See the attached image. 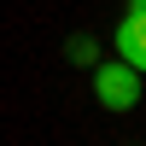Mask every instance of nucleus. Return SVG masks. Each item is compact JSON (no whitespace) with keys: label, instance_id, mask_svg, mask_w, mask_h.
<instances>
[{"label":"nucleus","instance_id":"f257e3e1","mask_svg":"<svg viewBox=\"0 0 146 146\" xmlns=\"http://www.w3.org/2000/svg\"><path fill=\"white\" fill-rule=\"evenodd\" d=\"M94 100L105 111H135L140 105V70H129L123 58H100L94 64Z\"/></svg>","mask_w":146,"mask_h":146},{"label":"nucleus","instance_id":"f03ea898","mask_svg":"<svg viewBox=\"0 0 146 146\" xmlns=\"http://www.w3.org/2000/svg\"><path fill=\"white\" fill-rule=\"evenodd\" d=\"M117 58L146 76V6H140V0H129L123 23H117Z\"/></svg>","mask_w":146,"mask_h":146},{"label":"nucleus","instance_id":"7ed1b4c3","mask_svg":"<svg viewBox=\"0 0 146 146\" xmlns=\"http://www.w3.org/2000/svg\"><path fill=\"white\" fill-rule=\"evenodd\" d=\"M64 53H70V64H100V41H94V35H70V41H64Z\"/></svg>","mask_w":146,"mask_h":146},{"label":"nucleus","instance_id":"20e7f679","mask_svg":"<svg viewBox=\"0 0 146 146\" xmlns=\"http://www.w3.org/2000/svg\"><path fill=\"white\" fill-rule=\"evenodd\" d=\"M140 6H146V0H140Z\"/></svg>","mask_w":146,"mask_h":146}]
</instances>
